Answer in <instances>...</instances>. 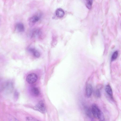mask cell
I'll use <instances>...</instances> for the list:
<instances>
[{
	"label": "cell",
	"instance_id": "6da1fadb",
	"mask_svg": "<svg viewBox=\"0 0 121 121\" xmlns=\"http://www.w3.org/2000/svg\"><path fill=\"white\" fill-rule=\"evenodd\" d=\"M91 109L92 114L95 118L100 121L104 120L105 117L103 113L96 104H93Z\"/></svg>",
	"mask_w": 121,
	"mask_h": 121
},
{
	"label": "cell",
	"instance_id": "7a4b0ae2",
	"mask_svg": "<svg viewBox=\"0 0 121 121\" xmlns=\"http://www.w3.org/2000/svg\"><path fill=\"white\" fill-rule=\"evenodd\" d=\"M37 79L38 77L36 74L34 73H31L28 75L26 77V80L28 83L32 84L35 82Z\"/></svg>",
	"mask_w": 121,
	"mask_h": 121
},
{
	"label": "cell",
	"instance_id": "3957f363",
	"mask_svg": "<svg viewBox=\"0 0 121 121\" xmlns=\"http://www.w3.org/2000/svg\"><path fill=\"white\" fill-rule=\"evenodd\" d=\"M35 110L42 113H44L46 111L45 104L42 101L39 102L34 108Z\"/></svg>",
	"mask_w": 121,
	"mask_h": 121
},
{
	"label": "cell",
	"instance_id": "277c9868",
	"mask_svg": "<svg viewBox=\"0 0 121 121\" xmlns=\"http://www.w3.org/2000/svg\"><path fill=\"white\" fill-rule=\"evenodd\" d=\"M13 84L10 82H6L4 87V91L7 94H10L13 91Z\"/></svg>",
	"mask_w": 121,
	"mask_h": 121
},
{
	"label": "cell",
	"instance_id": "5b68a950",
	"mask_svg": "<svg viewBox=\"0 0 121 121\" xmlns=\"http://www.w3.org/2000/svg\"><path fill=\"white\" fill-rule=\"evenodd\" d=\"M93 91V87L90 84H87L85 89V93L86 96L88 97H90Z\"/></svg>",
	"mask_w": 121,
	"mask_h": 121
},
{
	"label": "cell",
	"instance_id": "8992f818",
	"mask_svg": "<svg viewBox=\"0 0 121 121\" xmlns=\"http://www.w3.org/2000/svg\"><path fill=\"white\" fill-rule=\"evenodd\" d=\"M40 18V16L38 15H34L29 20V24L31 25H33L39 20Z\"/></svg>",
	"mask_w": 121,
	"mask_h": 121
},
{
	"label": "cell",
	"instance_id": "52a82bcc",
	"mask_svg": "<svg viewBox=\"0 0 121 121\" xmlns=\"http://www.w3.org/2000/svg\"><path fill=\"white\" fill-rule=\"evenodd\" d=\"M105 90L107 94L111 99H113L112 90L109 84H107L106 86Z\"/></svg>",
	"mask_w": 121,
	"mask_h": 121
},
{
	"label": "cell",
	"instance_id": "ba28073f",
	"mask_svg": "<svg viewBox=\"0 0 121 121\" xmlns=\"http://www.w3.org/2000/svg\"><path fill=\"white\" fill-rule=\"evenodd\" d=\"M84 109L86 115L89 118H92V114L91 109L87 105H84Z\"/></svg>",
	"mask_w": 121,
	"mask_h": 121
},
{
	"label": "cell",
	"instance_id": "9c48e42d",
	"mask_svg": "<svg viewBox=\"0 0 121 121\" xmlns=\"http://www.w3.org/2000/svg\"><path fill=\"white\" fill-rule=\"evenodd\" d=\"M15 29L19 32H23L25 30L23 24L22 23H18L16 25Z\"/></svg>",
	"mask_w": 121,
	"mask_h": 121
},
{
	"label": "cell",
	"instance_id": "30bf717a",
	"mask_svg": "<svg viewBox=\"0 0 121 121\" xmlns=\"http://www.w3.org/2000/svg\"><path fill=\"white\" fill-rule=\"evenodd\" d=\"M56 16L58 17L61 18L63 17L65 14L64 11L61 8L57 9L56 11Z\"/></svg>",
	"mask_w": 121,
	"mask_h": 121
},
{
	"label": "cell",
	"instance_id": "8fae6325",
	"mask_svg": "<svg viewBox=\"0 0 121 121\" xmlns=\"http://www.w3.org/2000/svg\"><path fill=\"white\" fill-rule=\"evenodd\" d=\"M31 94L34 96H37L39 94V91L38 89L35 87L32 88L30 90Z\"/></svg>",
	"mask_w": 121,
	"mask_h": 121
},
{
	"label": "cell",
	"instance_id": "7c38bea8",
	"mask_svg": "<svg viewBox=\"0 0 121 121\" xmlns=\"http://www.w3.org/2000/svg\"><path fill=\"white\" fill-rule=\"evenodd\" d=\"M28 50L31 52L35 57L37 58H38L40 56V53L35 49L32 48H29L28 49Z\"/></svg>",
	"mask_w": 121,
	"mask_h": 121
},
{
	"label": "cell",
	"instance_id": "4fadbf2b",
	"mask_svg": "<svg viewBox=\"0 0 121 121\" xmlns=\"http://www.w3.org/2000/svg\"><path fill=\"white\" fill-rule=\"evenodd\" d=\"M31 36L32 37H35L40 34V31L38 29H34L31 33Z\"/></svg>",
	"mask_w": 121,
	"mask_h": 121
},
{
	"label": "cell",
	"instance_id": "5bb4252c",
	"mask_svg": "<svg viewBox=\"0 0 121 121\" xmlns=\"http://www.w3.org/2000/svg\"><path fill=\"white\" fill-rule=\"evenodd\" d=\"M93 0H86V5L89 9H91L93 3Z\"/></svg>",
	"mask_w": 121,
	"mask_h": 121
},
{
	"label": "cell",
	"instance_id": "9a60e30c",
	"mask_svg": "<svg viewBox=\"0 0 121 121\" xmlns=\"http://www.w3.org/2000/svg\"><path fill=\"white\" fill-rule=\"evenodd\" d=\"M118 55V52L117 51H115L112 54L111 58V60L112 61L116 60Z\"/></svg>",
	"mask_w": 121,
	"mask_h": 121
},
{
	"label": "cell",
	"instance_id": "2e32d148",
	"mask_svg": "<svg viewBox=\"0 0 121 121\" xmlns=\"http://www.w3.org/2000/svg\"><path fill=\"white\" fill-rule=\"evenodd\" d=\"M95 96L99 98L100 97L101 95V93L99 89H97L95 90Z\"/></svg>",
	"mask_w": 121,
	"mask_h": 121
},
{
	"label": "cell",
	"instance_id": "e0dca14e",
	"mask_svg": "<svg viewBox=\"0 0 121 121\" xmlns=\"http://www.w3.org/2000/svg\"><path fill=\"white\" fill-rule=\"evenodd\" d=\"M19 93L17 91H15L14 93V98L15 101L17 100L18 99Z\"/></svg>",
	"mask_w": 121,
	"mask_h": 121
},
{
	"label": "cell",
	"instance_id": "ac0fdd59",
	"mask_svg": "<svg viewBox=\"0 0 121 121\" xmlns=\"http://www.w3.org/2000/svg\"><path fill=\"white\" fill-rule=\"evenodd\" d=\"M26 119L27 120V121H37L36 119H35V118L30 117H26Z\"/></svg>",
	"mask_w": 121,
	"mask_h": 121
}]
</instances>
